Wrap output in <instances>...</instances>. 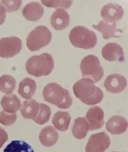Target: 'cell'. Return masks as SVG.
Here are the masks:
<instances>
[{"label": "cell", "instance_id": "cell-1", "mask_svg": "<svg viewBox=\"0 0 128 152\" xmlns=\"http://www.w3.org/2000/svg\"><path fill=\"white\" fill-rule=\"evenodd\" d=\"M74 95L82 103L87 105H94L102 101L104 93L100 88L96 87L93 80L82 78L73 85Z\"/></svg>", "mask_w": 128, "mask_h": 152}, {"label": "cell", "instance_id": "cell-2", "mask_svg": "<svg viewBox=\"0 0 128 152\" xmlns=\"http://www.w3.org/2000/svg\"><path fill=\"white\" fill-rule=\"evenodd\" d=\"M43 96L46 102L59 109H68L72 104V98L68 90L56 83L47 84L43 90Z\"/></svg>", "mask_w": 128, "mask_h": 152}, {"label": "cell", "instance_id": "cell-3", "mask_svg": "<svg viewBox=\"0 0 128 152\" xmlns=\"http://www.w3.org/2000/svg\"><path fill=\"white\" fill-rule=\"evenodd\" d=\"M54 68V61L49 53L32 56L26 61V71L36 77L48 76Z\"/></svg>", "mask_w": 128, "mask_h": 152}, {"label": "cell", "instance_id": "cell-4", "mask_svg": "<svg viewBox=\"0 0 128 152\" xmlns=\"http://www.w3.org/2000/svg\"><path fill=\"white\" fill-rule=\"evenodd\" d=\"M71 44L74 47L89 50L95 47L97 44V36L93 31L85 26H75L69 34Z\"/></svg>", "mask_w": 128, "mask_h": 152}, {"label": "cell", "instance_id": "cell-5", "mask_svg": "<svg viewBox=\"0 0 128 152\" xmlns=\"http://www.w3.org/2000/svg\"><path fill=\"white\" fill-rule=\"evenodd\" d=\"M51 41V32L46 26L39 25L32 30L26 37V45L31 51L39 50Z\"/></svg>", "mask_w": 128, "mask_h": 152}, {"label": "cell", "instance_id": "cell-6", "mask_svg": "<svg viewBox=\"0 0 128 152\" xmlns=\"http://www.w3.org/2000/svg\"><path fill=\"white\" fill-rule=\"evenodd\" d=\"M83 78H89L93 82H99L104 76V69L99 58L94 55H88L82 59L80 64Z\"/></svg>", "mask_w": 128, "mask_h": 152}, {"label": "cell", "instance_id": "cell-7", "mask_svg": "<svg viewBox=\"0 0 128 152\" xmlns=\"http://www.w3.org/2000/svg\"><path fill=\"white\" fill-rule=\"evenodd\" d=\"M22 50V41L18 37H8L0 39V57L10 58L18 55Z\"/></svg>", "mask_w": 128, "mask_h": 152}, {"label": "cell", "instance_id": "cell-8", "mask_svg": "<svg viewBox=\"0 0 128 152\" xmlns=\"http://www.w3.org/2000/svg\"><path fill=\"white\" fill-rule=\"evenodd\" d=\"M110 137L105 132L93 134L85 146V152H105L110 146Z\"/></svg>", "mask_w": 128, "mask_h": 152}, {"label": "cell", "instance_id": "cell-9", "mask_svg": "<svg viewBox=\"0 0 128 152\" xmlns=\"http://www.w3.org/2000/svg\"><path fill=\"white\" fill-rule=\"evenodd\" d=\"M104 86L108 92L119 93L127 88V80L124 76L120 74H112L106 77Z\"/></svg>", "mask_w": 128, "mask_h": 152}, {"label": "cell", "instance_id": "cell-10", "mask_svg": "<svg viewBox=\"0 0 128 152\" xmlns=\"http://www.w3.org/2000/svg\"><path fill=\"white\" fill-rule=\"evenodd\" d=\"M104 110L100 107L94 106L90 108L85 116V120L88 124L89 129L95 130L100 129L104 125Z\"/></svg>", "mask_w": 128, "mask_h": 152}, {"label": "cell", "instance_id": "cell-11", "mask_svg": "<svg viewBox=\"0 0 128 152\" xmlns=\"http://www.w3.org/2000/svg\"><path fill=\"white\" fill-rule=\"evenodd\" d=\"M124 15L123 8L115 4H107L101 9V17L104 21L108 23H116Z\"/></svg>", "mask_w": 128, "mask_h": 152}, {"label": "cell", "instance_id": "cell-12", "mask_svg": "<svg viewBox=\"0 0 128 152\" xmlns=\"http://www.w3.org/2000/svg\"><path fill=\"white\" fill-rule=\"evenodd\" d=\"M102 57L109 62H123L124 61V50L123 48L116 43L106 44L102 49Z\"/></svg>", "mask_w": 128, "mask_h": 152}, {"label": "cell", "instance_id": "cell-13", "mask_svg": "<svg viewBox=\"0 0 128 152\" xmlns=\"http://www.w3.org/2000/svg\"><path fill=\"white\" fill-rule=\"evenodd\" d=\"M93 28L102 33V37L105 39L112 37H119L122 34V30L118 29L116 23H108L104 20L100 21L98 24H93Z\"/></svg>", "mask_w": 128, "mask_h": 152}, {"label": "cell", "instance_id": "cell-14", "mask_svg": "<svg viewBox=\"0 0 128 152\" xmlns=\"http://www.w3.org/2000/svg\"><path fill=\"white\" fill-rule=\"evenodd\" d=\"M23 16L25 19L31 22L39 20L44 15V7L38 2H31L23 9Z\"/></svg>", "mask_w": 128, "mask_h": 152}, {"label": "cell", "instance_id": "cell-15", "mask_svg": "<svg viewBox=\"0 0 128 152\" xmlns=\"http://www.w3.org/2000/svg\"><path fill=\"white\" fill-rule=\"evenodd\" d=\"M127 127V120L121 116L112 117L106 122V124H105L106 129L113 135H120L126 132Z\"/></svg>", "mask_w": 128, "mask_h": 152}, {"label": "cell", "instance_id": "cell-16", "mask_svg": "<svg viewBox=\"0 0 128 152\" xmlns=\"http://www.w3.org/2000/svg\"><path fill=\"white\" fill-rule=\"evenodd\" d=\"M70 23V16L68 12L63 9H58L52 13L51 17V24L57 30L61 31L65 29Z\"/></svg>", "mask_w": 128, "mask_h": 152}, {"label": "cell", "instance_id": "cell-17", "mask_svg": "<svg viewBox=\"0 0 128 152\" xmlns=\"http://www.w3.org/2000/svg\"><path fill=\"white\" fill-rule=\"evenodd\" d=\"M58 133L52 126H47L39 133V141L45 147H51L58 142Z\"/></svg>", "mask_w": 128, "mask_h": 152}, {"label": "cell", "instance_id": "cell-18", "mask_svg": "<svg viewBox=\"0 0 128 152\" xmlns=\"http://www.w3.org/2000/svg\"><path fill=\"white\" fill-rule=\"evenodd\" d=\"M1 106L3 110L6 112L9 113H16L20 107H21V103L19 98L14 95V94H6L2 97L1 100Z\"/></svg>", "mask_w": 128, "mask_h": 152}, {"label": "cell", "instance_id": "cell-19", "mask_svg": "<svg viewBox=\"0 0 128 152\" xmlns=\"http://www.w3.org/2000/svg\"><path fill=\"white\" fill-rule=\"evenodd\" d=\"M21 115L25 119H34L39 111V104L34 99H27L21 105Z\"/></svg>", "mask_w": 128, "mask_h": 152}, {"label": "cell", "instance_id": "cell-20", "mask_svg": "<svg viewBox=\"0 0 128 152\" xmlns=\"http://www.w3.org/2000/svg\"><path fill=\"white\" fill-rule=\"evenodd\" d=\"M51 122L54 127L59 131H66L70 125V114L66 111H58L52 117Z\"/></svg>", "mask_w": 128, "mask_h": 152}, {"label": "cell", "instance_id": "cell-21", "mask_svg": "<svg viewBox=\"0 0 128 152\" xmlns=\"http://www.w3.org/2000/svg\"><path fill=\"white\" fill-rule=\"evenodd\" d=\"M37 84L32 78H24L18 85V94L25 99H30L36 92Z\"/></svg>", "mask_w": 128, "mask_h": 152}, {"label": "cell", "instance_id": "cell-22", "mask_svg": "<svg viewBox=\"0 0 128 152\" xmlns=\"http://www.w3.org/2000/svg\"><path fill=\"white\" fill-rule=\"evenodd\" d=\"M89 130V126L88 124L84 117H78L75 119L72 128H71V132L72 135L75 138L77 139H83L85 137Z\"/></svg>", "mask_w": 128, "mask_h": 152}, {"label": "cell", "instance_id": "cell-23", "mask_svg": "<svg viewBox=\"0 0 128 152\" xmlns=\"http://www.w3.org/2000/svg\"><path fill=\"white\" fill-rule=\"evenodd\" d=\"M4 152H34L32 146L26 142L21 140H15L10 142Z\"/></svg>", "mask_w": 128, "mask_h": 152}, {"label": "cell", "instance_id": "cell-24", "mask_svg": "<svg viewBox=\"0 0 128 152\" xmlns=\"http://www.w3.org/2000/svg\"><path fill=\"white\" fill-rule=\"evenodd\" d=\"M16 88V80L10 75H4L0 77V91L11 94Z\"/></svg>", "mask_w": 128, "mask_h": 152}, {"label": "cell", "instance_id": "cell-25", "mask_svg": "<svg viewBox=\"0 0 128 152\" xmlns=\"http://www.w3.org/2000/svg\"><path fill=\"white\" fill-rule=\"evenodd\" d=\"M51 115V108L45 104H39V111L37 115V117L33 119L36 124L42 125L47 123Z\"/></svg>", "mask_w": 128, "mask_h": 152}, {"label": "cell", "instance_id": "cell-26", "mask_svg": "<svg viewBox=\"0 0 128 152\" xmlns=\"http://www.w3.org/2000/svg\"><path fill=\"white\" fill-rule=\"evenodd\" d=\"M42 4H45L47 7L50 8H57V10L58 9H68L70 8L72 2L71 1H66V0H56V1H42Z\"/></svg>", "mask_w": 128, "mask_h": 152}, {"label": "cell", "instance_id": "cell-27", "mask_svg": "<svg viewBox=\"0 0 128 152\" xmlns=\"http://www.w3.org/2000/svg\"><path fill=\"white\" fill-rule=\"evenodd\" d=\"M17 117L18 116L16 113H9L3 110L0 112V124L5 126H10L16 122Z\"/></svg>", "mask_w": 128, "mask_h": 152}, {"label": "cell", "instance_id": "cell-28", "mask_svg": "<svg viewBox=\"0 0 128 152\" xmlns=\"http://www.w3.org/2000/svg\"><path fill=\"white\" fill-rule=\"evenodd\" d=\"M1 5L3 7H4V9L8 12H16L19 9V7L22 4V1L21 0H3L0 2Z\"/></svg>", "mask_w": 128, "mask_h": 152}, {"label": "cell", "instance_id": "cell-29", "mask_svg": "<svg viewBox=\"0 0 128 152\" xmlns=\"http://www.w3.org/2000/svg\"><path fill=\"white\" fill-rule=\"evenodd\" d=\"M8 140V134L4 129L0 128V148L4 145V143Z\"/></svg>", "mask_w": 128, "mask_h": 152}, {"label": "cell", "instance_id": "cell-30", "mask_svg": "<svg viewBox=\"0 0 128 152\" xmlns=\"http://www.w3.org/2000/svg\"><path fill=\"white\" fill-rule=\"evenodd\" d=\"M5 18H6V10L4 9V7L0 5V25L4 23Z\"/></svg>", "mask_w": 128, "mask_h": 152}, {"label": "cell", "instance_id": "cell-31", "mask_svg": "<svg viewBox=\"0 0 128 152\" xmlns=\"http://www.w3.org/2000/svg\"><path fill=\"white\" fill-rule=\"evenodd\" d=\"M113 152H118V151H113Z\"/></svg>", "mask_w": 128, "mask_h": 152}]
</instances>
